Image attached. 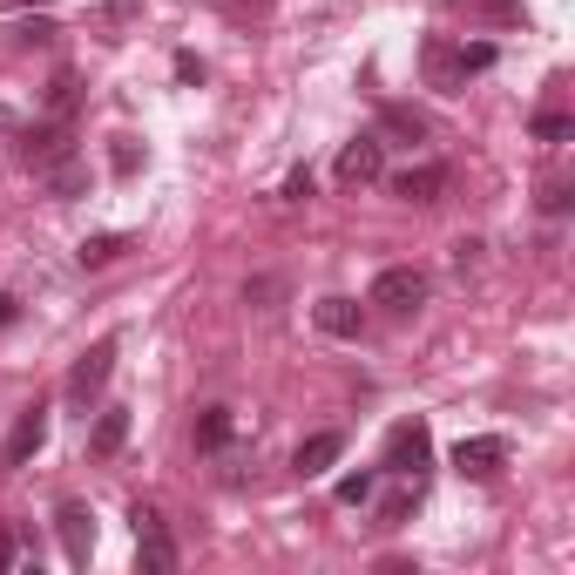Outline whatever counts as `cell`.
Instances as JSON below:
<instances>
[{
    "instance_id": "6da1fadb",
    "label": "cell",
    "mask_w": 575,
    "mask_h": 575,
    "mask_svg": "<svg viewBox=\"0 0 575 575\" xmlns=\"http://www.w3.org/2000/svg\"><path fill=\"white\" fill-rule=\"evenodd\" d=\"M366 304H379L387 319H413L419 304H427V272H413V264H393V272H379L372 278V298Z\"/></svg>"
},
{
    "instance_id": "7a4b0ae2",
    "label": "cell",
    "mask_w": 575,
    "mask_h": 575,
    "mask_svg": "<svg viewBox=\"0 0 575 575\" xmlns=\"http://www.w3.org/2000/svg\"><path fill=\"white\" fill-rule=\"evenodd\" d=\"M494 61V48L487 42H468V48H447V42H434L427 48V74H434V89H460L468 74H481Z\"/></svg>"
},
{
    "instance_id": "3957f363",
    "label": "cell",
    "mask_w": 575,
    "mask_h": 575,
    "mask_svg": "<svg viewBox=\"0 0 575 575\" xmlns=\"http://www.w3.org/2000/svg\"><path fill=\"white\" fill-rule=\"evenodd\" d=\"M108 372H115V338H95L82 359H74V372H68V400L74 406H89L102 387H108Z\"/></svg>"
},
{
    "instance_id": "277c9868",
    "label": "cell",
    "mask_w": 575,
    "mask_h": 575,
    "mask_svg": "<svg viewBox=\"0 0 575 575\" xmlns=\"http://www.w3.org/2000/svg\"><path fill=\"white\" fill-rule=\"evenodd\" d=\"M502 468H508V440H494V434H474L453 447V474H468V481H494Z\"/></svg>"
},
{
    "instance_id": "5b68a950",
    "label": "cell",
    "mask_w": 575,
    "mask_h": 575,
    "mask_svg": "<svg viewBox=\"0 0 575 575\" xmlns=\"http://www.w3.org/2000/svg\"><path fill=\"white\" fill-rule=\"evenodd\" d=\"M379 170H387V149H379V136H359V142H345L338 149V183L345 189H366V183H379Z\"/></svg>"
},
{
    "instance_id": "8992f818",
    "label": "cell",
    "mask_w": 575,
    "mask_h": 575,
    "mask_svg": "<svg viewBox=\"0 0 575 575\" xmlns=\"http://www.w3.org/2000/svg\"><path fill=\"white\" fill-rule=\"evenodd\" d=\"M427 453H434V440H427L419 419H400V427L387 434V468L393 474H419V468H427Z\"/></svg>"
},
{
    "instance_id": "52a82bcc",
    "label": "cell",
    "mask_w": 575,
    "mask_h": 575,
    "mask_svg": "<svg viewBox=\"0 0 575 575\" xmlns=\"http://www.w3.org/2000/svg\"><path fill=\"white\" fill-rule=\"evenodd\" d=\"M61 157H74L68 123H42V129H27V136H21V163H27V170H55Z\"/></svg>"
},
{
    "instance_id": "ba28073f",
    "label": "cell",
    "mask_w": 575,
    "mask_h": 575,
    "mask_svg": "<svg viewBox=\"0 0 575 575\" xmlns=\"http://www.w3.org/2000/svg\"><path fill=\"white\" fill-rule=\"evenodd\" d=\"M42 440H48V406L34 400V406L14 419V434H8V468H27V460L42 453Z\"/></svg>"
},
{
    "instance_id": "9c48e42d",
    "label": "cell",
    "mask_w": 575,
    "mask_h": 575,
    "mask_svg": "<svg viewBox=\"0 0 575 575\" xmlns=\"http://www.w3.org/2000/svg\"><path fill=\"white\" fill-rule=\"evenodd\" d=\"M312 319H319V332H332V338H359L366 304H359V298H319V304H312Z\"/></svg>"
},
{
    "instance_id": "30bf717a",
    "label": "cell",
    "mask_w": 575,
    "mask_h": 575,
    "mask_svg": "<svg viewBox=\"0 0 575 575\" xmlns=\"http://www.w3.org/2000/svg\"><path fill=\"white\" fill-rule=\"evenodd\" d=\"M55 521H61V549H68V562H89V555H95V515H89L82 502H68Z\"/></svg>"
},
{
    "instance_id": "8fae6325",
    "label": "cell",
    "mask_w": 575,
    "mask_h": 575,
    "mask_svg": "<svg viewBox=\"0 0 575 575\" xmlns=\"http://www.w3.org/2000/svg\"><path fill=\"white\" fill-rule=\"evenodd\" d=\"M440 189H447L440 163H413V170L393 176V197H406V204H440Z\"/></svg>"
},
{
    "instance_id": "7c38bea8",
    "label": "cell",
    "mask_w": 575,
    "mask_h": 575,
    "mask_svg": "<svg viewBox=\"0 0 575 575\" xmlns=\"http://www.w3.org/2000/svg\"><path fill=\"white\" fill-rule=\"evenodd\" d=\"M123 440H129V413H123V406H108V413L95 419V434H89V453L108 460V453H123Z\"/></svg>"
},
{
    "instance_id": "4fadbf2b",
    "label": "cell",
    "mask_w": 575,
    "mask_h": 575,
    "mask_svg": "<svg viewBox=\"0 0 575 575\" xmlns=\"http://www.w3.org/2000/svg\"><path fill=\"white\" fill-rule=\"evenodd\" d=\"M338 453H345V440H338V434H312V440L298 447V460H291V468H298L304 481H312V474H325V468H332Z\"/></svg>"
},
{
    "instance_id": "5bb4252c",
    "label": "cell",
    "mask_w": 575,
    "mask_h": 575,
    "mask_svg": "<svg viewBox=\"0 0 575 575\" xmlns=\"http://www.w3.org/2000/svg\"><path fill=\"white\" fill-rule=\"evenodd\" d=\"M453 14H468V21H487V27H515L521 21V0H447Z\"/></svg>"
},
{
    "instance_id": "9a60e30c",
    "label": "cell",
    "mask_w": 575,
    "mask_h": 575,
    "mask_svg": "<svg viewBox=\"0 0 575 575\" xmlns=\"http://www.w3.org/2000/svg\"><path fill=\"white\" fill-rule=\"evenodd\" d=\"M136 562L149 575H170L176 568V549H170V534H136Z\"/></svg>"
},
{
    "instance_id": "2e32d148",
    "label": "cell",
    "mask_w": 575,
    "mask_h": 575,
    "mask_svg": "<svg viewBox=\"0 0 575 575\" xmlns=\"http://www.w3.org/2000/svg\"><path fill=\"white\" fill-rule=\"evenodd\" d=\"M48 189H55V197H82V189H89V170H82V157H61V163L48 170Z\"/></svg>"
},
{
    "instance_id": "e0dca14e",
    "label": "cell",
    "mask_w": 575,
    "mask_h": 575,
    "mask_svg": "<svg viewBox=\"0 0 575 575\" xmlns=\"http://www.w3.org/2000/svg\"><path fill=\"white\" fill-rule=\"evenodd\" d=\"M123 251H129V238H123V230H108V238H89V244L74 251V257H82L89 272H102V264H115V257H123Z\"/></svg>"
},
{
    "instance_id": "ac0fdd59",
    "label": "cell",
    "mask_w": 575,
    "mask_h": 575,
    "mask_svg": "<svg viewBox=\"0 0 575 575\" xmlns=\"http://www.w3.org/2000/svg\"><path fill=\"white\" fill-rule=\"evenodd\" d=\"M379 129H387V136H406V142H419V136H427V115H413V108H379Z\"/></svg>"
},
{
    "instance_id": "d6986e66",
    "label": "cell",
    "mask_w": 575,
    "mask_h": 575,
    "mask_svg": "<svg viewBox=\"0 0 575 575\" xmlns=\"http://www.w3.org/2000/svg\"><path fill=\"white\" fill-rule=\"evenodd\" d=\"M230 427H238V419H230V406H210V413L197 419V447H204V453H217V447L230 440Z\"/></svg>"
},
{
    "instance_id": "ffe728a7",
    "label": "cell",
    "mask_w": 575,
    "mask_h": 575,
    "mask_svg": "<svg viewBox=\"0 0 575 575\" xmlns=\"http://www.w3.org/2000/svg\"><path fill=\"white\" fill-rule=\"evenodd\" d=\"M372 487H379V474L359 468V474H345V481H338V502H345V508H359V502H372Z\"/></svg>"
},
{
    "instance_id": "44dd1931",
    "label": "cell",
    "mask_w": 575,
    "mask_h": 575,
    "mask_svg": "<svg viewBox=\"0 0 575 575\" xmlns=\"http://www.w3.org/2000/svg\"><path fill=\"white\" fill-rule=\"evenodd\" d=\"M74 89H82V82H74V68H61L55 82H48V108H55V115H68V108H74Z\"/></svg>"
},
{
    "instance_id": "7402d4cb",
    "label": "cell",
    "mask_w": 575,
    "mask_h": 575,
    "mask_svg": "<svg viewBox=\"0 0 575 575\" xmlns=\"http://www.w3.org/2000/svg\"><path fill=\"white\" fill-rule=\"evenodd\" d=\"M14 42H21V48H48V42H55V21H42V14L21 21V27H14Z\"/></svg>"
},
{
    "instance_id": "603a6c76",
    "label": "cell",
    "mask_w": 575,
    "mask_h": 575,
    "mask_svg": "<svg viewBox=\"0 0 575 575\" xmlns=\"http://www.w3.org/2000/svg\"><path fill=\"white\" fill-rule=\"evenodd\" d=\"M142 14V0H102V8H95V21H108V27H129Z\"/></svg>"
},
{
    "instance_id": "cb8c5ba5",
    "label": "cell",
    "mask_w": 575,
    "mask_h": 575,
    "mask_svg": "<svg viewBox=\"0 0 575 575\" xmlns=\"http://www.w3.org/2000/svg\"><path fill=\"white\" fill-rule=\"evenodd\" d=\"M534 136H542L549 149H562V142L575 136V123H568V115H542V123H534Z\"/></svg>"
},
{
    "instance_id": "d4e9b609",
    "label": "cell",
    "mask_w": 575,
    "mask_h": 575,
    "mask_svg": "<svg viewBox=\"0 0 575 575\" xmlns=\"http://www.w3.org/2000/svg\"><path fill=\"white\" fill-rule=\"evenodd\" d=\"M278 197H285V204H304V197H312V170H291Z\"/></svg>"
},
{
    "instance_id": "484cf974",
    "label": "cell",
    "mask_w": 575,
    "mask_h": 575,
    "mask_svg": "<svg viewBox=\"0 0 575 575\" xmlns=\"http://www.w3.org/2000/svg\"><path fill=\"white\" fill-rule=\"evenodd\" d=\"M406 515H413V494H393V502H387V508H379V528H400Z\"/></svg>"
},
{
    "instance_id": "4316f807",
    "label": "cell",
    "mask_w": 575,
    "mask_h": 575,
    "mask_svg": "<svg viewBox=\"0 0 575 575\" xmlns=\"http://www.w3.org/2000/svg\"><path fill=\"white\" fill-rule=\"evenodd\" d=\"M568 204H575V189H568V183H549V189H542V210H549V217H562Z\"/></svg>"
},
{
    "instance_id": "83f0119b",
    "label": "cell",
    "mask_w": 575,
    "mask_h": 575,
    "mask_svg": "<svg viewBox=\"0 0 575 575\" xmlns=\"http://www.w3.org/2000/svg\"><path fill=\"white\" fill-rule=\"evenodd\" d=\"M129 521H136V534H163V515L149 508V502H136V508H129Z\"/></svg>"
},
{
    "instance_id": "f1b7e54d",
    "label": "cell",
    "mask_w": 575,
    "mask_h": 575,
    "mask_svg": "<svg viewBox=\"0 0 575 575\" xmlns=\"http://www.w3.org/2000/svg\"><path fill=\"white\" fill-rule=\"evenodd\" d=\"M136 163H142V149H136V136H115V170H123V176H129Z\"/></svg>"
},
{
    "instance_id": "f546056e",
    "label": "cell",
    "mask_w": 575,
    "mask_h": 575,
    "mask_svg": "<svg viewBox=\"0 0 575 575\" xmlns=\"http://www.w3.org/2000/svg\"><path fill=\"white\" fill-rule=\"evenodd\" d=\"M14 312H21V298H14V291H0V325H8Z\"/></svg>"
},
{
    "instance_id": "4dcf8cb0",
    "label": "cell",
    "mask_w": 575,
    "mask_h": 575,
    "mask_svg": "<svg viewBox=\"0 0 575 575\" xmlns=\"http://www.w3.org/2000/svg\"><path fill=\"white\" fill-rule=\"evenodd\" d=\"M8 562H14V534H8V528H0V568H8Z\"/></svg>"
},
{
    "instance_id": "1f68e13d",
    "label": "cell",
    "mask_w": 575,
    "mask_h": 575,
    "mask_svg": "<svg viewBox=\"0 0 575 575\" xmlns=\"http://www.w3.org/2000/svg\"><path fill=\"white\" fill-rule=\"evenodd\" d=\"M27 8H48V0H27Z\"/></svg>"
}]
</instances>
